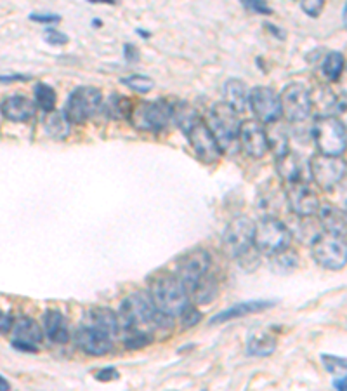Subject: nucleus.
<instances>
[{"label":"nucleus","instance_id":"f257e3e1","mask_svg":"<svg viewBox=\"0 0 347 391\" xmlns=\"http://www.w3.org/2000/svg\"><path fill=\"white\" fill-rule=\"evenodd\" d=\"M149 298L155 305L156 311L167 318L181 317L189 306V294L178 276L160 275L152 280Z\"/></svg>","mask_w":347,"mask_h":391},{"label":"nucleus","instance_id":"f03ea898","mask_svg":"<svg viewBox=\"0 0 347 391\" xmlns=\"http://www.w3.org/2000/svg\"><path fill=\"white\" fill-rule=\"evenodd\" d=\"M292 244V233L287 224L273 216H266L255 224L254 230V246L264 256H278L290 249Z\"/></svg>","mask_w":347,"mask_h":391},{"label":"nucleus","instance_id":"7ed1b4c3","mask_svg":"<svg viewBox=\"0 0 347 391\" xmlns=\"http://www.w3.org/2000/svg\"><path fill=\"white\" fill-rule=\"evenodd\" d=\"M313 138L320 155L337 156L346 152V126L333 115H320L313 123Z\"/></svg>","mask_w":347,"mask_h":391},{"label":"nucleus","instance_id":"20e7f679","mask_svg":"<svg viewBox=\"0 0 347 391\" xmlns=\"http://www.w3.org/2000/svg\"><path fill=\"white\" fill-rule=\"evenodd\" d=\"M158 317L160 313L156 311L152 298L146 292H132L120 305L119 318L123 322L125 329H139L148 325L160 327Z\"/></svg>","mask_w":347,"mask_h":391},{"label":"nucleus","instance_id":"39448f33","mask_svg":"<svg viewBox=\"0 0 347 391\" xmlns=\"http://www.w3.org/2000/svg\"><path fill=\"white\" fill-rule=\"evenodd\" d=\"M170 115H172L170 101H141L139 104L132 106L129 120L134 129L143 132H160L170 122Z\"/></svg>","mask_w":347,"mask_h":391},{"label":"nucleus","instance_id":"423d86ee","mask_svg":"<svg viewBox=\"0 0 347 391\" xmlns=\"http://www.w3.org/2000/svg\"><path fill=\"white\" fill-rule=\"evenodd\" d=\"M207 127L211 129L212 136L221 146L222 153L228 152L235 141L238 139V129H240V120L238 115L229 108L226 103H215L208 112Z\"/></svg>","mask_w":347,"mask_h":391},{"label":"nucleus","instance_id":"0eeeda50","mask_svg":"<svg viewBox=\"0 0 347 391\" xmlns=\"http://www.w3.org/2000/svg\"><path fill=\"white\" fill-rule=\"evenodd\" d=\"M103 106V94L99 89L91 86L77 87L68 96L63 113L70 123H84L93 119Z\"/></svg>","mask_w":347,"mask_h":391},{"label":"nucleus","instance_id":"6e6552de","mask_svg":"<svg viewBox=\"0 0 347 391\" xmlns=\"http://www.w3.org/2000/svg\"><path fill=\"white\" fill-rule=\"evenodd\" d=\"M255 224L250 217L238 216L231 220L222 233V246L229 257H241L250 252L254 246Z\"/></svg>","mask_w":347,"mask_h":391},{"label":"nucleus","instance_id":"1a4fd4ad","mask_svg":"<svg viewBox=\"0 0 347 391\" xmlns=\"http://www.w3.org/2000/svg\"><path fill=\"white\" fill-rule=\"evenodd\" d=\"M311 256L323 268L335 270V272L342 270L347 259L346 239L330 233L318 235L316 240L311 246Z\"/></svg>","mask_w":347,"mask_h":391},{"label":"nucleus","instance_id":"9d476101","mask_svg":"<svg viewBox=\"0 0 347 391\" xmlns=\"http://www.w3.org/2000/svg\"><path fill=\"white\" fill-rule=\"evenodd\" d=\"M281 115L287 117L288 122L300 123L306 122L313 113V101L311 91L304 84H288L280 94Z\"/></svg>","mask_w":347,"mask_h":391},{"label":"nucleus","instance_id":"9b49d317","mask_svg":"<svg viewBox=\"0 0 347 391\" xmlns=\"http://www.w3.org/2000/svg\"><path fill=\"white\" fill-rule=\"evenodd\" d=\"M212 265L211 254L205 249H196L186 252L178 263V280L184 285V289L193 292L198 283L208 275Z\"/></svg>","mask_w":347,"mask_h":391},{"label":"nucleus","instance_id":"f8f14e48","mask_svg":"<svg viewBox=\"0 0 347 391\" xmlns=\"http://www.w3.org/2000/svg\"><path fill=\"white\" fill-rule=\"evenodd\" d=\"M311 179L316 181V185L322 190L332 191L339 187L346 178V162L337 156L314 155L309 162Z\"/></svg>","mask_w":347,"mask_h":391},{"label":"nucleus","instance_id":"ddd939ff","mask_svg":"<svg viewBox=\"0 0 347 391\" xmlns=\"http://www.w3.org/2000/svg\"><path fill=\"white\" fill-rule=\"evenodd\" d=\"M248 104L255 120L261 123H276L281 119L280 94L271 87L257 86L248 93Z\"/></svg>","mask_w":347,"mask_h":391},{"label":"nucleus","instance_id":"4468645a","mask_svg":"<svg viewBox=\"0 0 347 391\" xmlns=\"http://www.w3.org/2000/svg\"><path fill=\"white\" fill-rule=\"evenodd\" d=\"M189 139V145H191L193 152L198 156L200 162L204 164L212 165L217 164L222 156V150L219 146V143L215 141V138L212 136L211 129L207 127V123L204 120H198L191 129L186 132Z\"/></svg>","mask_w":347,"mask_h":391},{"label":"nucleus","instance_id":"2eb2a0df","mask_svg":"<svg viewBox=\"0 0 347 391\" xmlns=\"http://www.w3.org/2000/svg\"><path fill=\"white\" fill-rule=\"evenodd\" d=\"M238 139H240L241 150L252 158H263L270 150L267 145V132L261 122L255 119H248L240 122L238 129Z\"/></svg>","mask_w":347,"mask_h":391},{"label":"nucleus","instance_id":"dca6fc26","mask_svg":"<svg viewBox=\"0 0 347 391\" xmlns=\"http://www.w3.org/2000/svg\"><path fill=\"white\" fill-rule=\"evenodd\" d=\"M287 202L292 213L299 217H311L318 214L320 209V198L309 188L306 182H297V185H288L287 187Z\"/></svg>","mask_w":347,"mask_h":391},{"label":"nucleus","instance_id":"f3484780","mask_svg":"<svg viewBox=\"0 0 347 391\" xmlns=\"http://www.w3.org/2000/svg\"><path fill=\"white\" fill-rule=\"evenodd\" d=\"M12 346L18 348L19 351H30L35 353L37 344L44 339V332H42L40 325L34 320V318L21 317L19 320L12 322Z\"/></svg>","mask_w":347,"mask_h":391},{"label":"nucleus","instance_id":"a211bd4d","mask_svg":"<svg viewBox=\"0 0 347 391\" xmlns=\"http://www.w3.org/2000/svg\"><path fill=\"white\" fill-rule=\"evenodd\" d=\"M77 344L84 353L91 355V357H103V355L110 353V350L113 348L111 335H108L103 331H97L91 325H82L78 329Z\"/></svg>","mask_w":347,"mask_h":391},{"label":"nucleus","instance_id":"6ab92c4d","mask_svg":"<svg viewBox=\"0 0 347 391\" xmlns=\"http://www.w3.org/2000/svg\"><path fill=\"white\" fill-rule=\"evenodd\" d=\"M276 171L281 181L287 185H297V182H306L311 179L309 165L300 158L297 153L287 152L285 155L276 158Z\"/></svg>","mask_w":347,"mask_h":391},{"label":"nucleus","instance_id":"aec40b11","mask_svg":"<svg viewBox=\"0 0 347 391\" xmlns=\"http://www.w3.org/2000/svg\"><path fill=\"white\" fill-rule=\"evenodd\" d=\"M0 110H2V115L11 122H28L34 119L37 106L26 96H11L4 99Z\"/></svg>","mask_w":347,"mask_h":391},{"label":"nucleus","instance_id":"412c9836","mask_svg":"<svg viewBox=\"0 0 347 391\" xmlns=\"http://www.w3.org/2000/svg\"><path fill=\"white\" fill-rule=\"evenodd\" d=\"M222 96H224V101L229 106V108L233 110L235 113H243L247 110V104H248V89H247V84L240 78H229L226 80L224 87H222Z\"/></svg>","mask_w":347,"mask_h":391},{"label":"nucleus","instance_id":"4be33fe9","mask_svg":"<svg viewBox=\"0 0 347 391\" xmlns=\"http://www.w3.org/2000/svg\"><path fill=\"white\" fill-rule=\"evenodd\" d=\"M44 334L56 344H64L70 339L68 320L58 309H47L44 315Z\"/></svg>","mask_w":347,"mask_h":391},{"label":"nucleus","instance_id":"5701e85b","mask_svg":"<svg viewBox=\"0 0 347 391\" xmlns=\"http://www.w3.org/2000/svg\"><path fill=\"white\" fill-rule=\"evenodd\" d=\"M87 317H89V325L91 327L97 329V331L106 332L108 335L113 337L115 334H119L120 331V318L119 315L110 308H103V306H94L87 311Z\"/></svg>","mask_w":347,"mask_h":391},{"label":"nucleus","instance_id":"b1692460","mask_svg":"<svg viewBox=\"0 0 347 391\" xmlns=\"http://www.w3.org/2000/svg\"><path fill=\"white\" fill-rule=\"evenodd\" d=\"M318 214H320V221H322L326 233L346 239V213L342 209L332 204H325L320 205Z\"/></svg>","mask_w":347,"mask_h":391},{"label":"nucleus","instance_id":"393cba45","mask_svg":"<svg viewBox=\"0 0 347 391\" xmlns=\"http://www.w3.org/2000/svg\"><path fill=\"white\" fill-rule=\"evenodd\" d=\"M274 305V301H247V303H238V305L231 306V308L224 309V311L217 313L214 318H212V324H222V322H229L233 318H241L252 315V313L263 311V309L271 308Z\"/></svg>","mask_w":347,"mask_h":391},{"label":"nucleus","instance_id":"a878e982","mask_svg":"<svg viewBox=\"0 0 347 391\" xmlns=\"http://www.w3.org/2000/svg\"><path fill=\"white\" fill-rule=\"evenodd\" d=\"M276 350V337L266 331H257L248 335L247 355L250 357H270Z\"/></svg>","mask_w":347,"mask_h":391},{"label":"nucleus","instance_id":"bb28decb","mask_svg":"<svg viewBox=\"0 0 347 391\" xmlns=\"http://www.w3.org/2000/svg\"><path fill=\"white\" fill-rule=\"evenodd\" d=\"M70 120L67 119L63 112H58V110H52L45 115L44 120V127H45V132L51 136L52 139H67L70 136Z\"/></svg>","mask_w":347,"mask_h":391},{"label":"nucleus","instance_id":"cd10ccee","mask_svg":"<svg viewBox=\"0 0 347 391\" xmlns=\"http://www.w3.org/2000/svg\"><path fill=\"white\" fill-rule=\"evenodd\" d=\"M170 120H174L179 129L188 132V130L198 122L200 117L195 106H191V104L186 103V101H178V103H172V115H170Z\"/></svg>","mask_w":347,"mask_h":391},{"label":"nucleus","instance_id":"c85d7f7f","mask_svg":"<svg viewBox=\"0 0 347 391\" xmlns=\"http://www.w3.org/2000/svg\"><path fill=\"white\" fill-rule=\"evenodd\" d=\"M104 110H106L108 117H111V119H129L130 112H132V103H130L129 97L122 96V94H111L110 99L106 101Z\"/></svg>","mask_w":347,"mask_h":391},{"label":"nucleus","instance_id":"c756f323","mask_svg":"<svg viewBox=\"0 0 347 391\" xmlns=\"http://www.w3.org/2000/svg\"><path fill=\"white\" fill-rule=\"evenodd\" d=\"M344 70V54L339 51H330L322 63V73L330 82H337Z\"/></svg>","mask_w":347,"mask_h":391},{"label":"nucleus","instance_id":"7c9ffc66","mask_svg":"<svg viewBox=\"0 0 347 391\" xmlns=\"http://www.w3.org/2000/svg\"><path fill=\"white\" fill-rule=\"evenodd\" d=\"M35 94V106H38L40 110H44L45 113L52 112L56 106V101H58V94L52 89L51 86L44 82H37L34 87Z\"/></svg>","mask_w":347,"mask_h":391},{"label":"nucleus","instance_id":"2f4dec72","mask_svg":"<svg viewBox=\"0 0 347 391\" xmlns=\"http://www.w3.org/2000/svg\"><path fill=\"white\" fill-rule=\"evenodd\" d=\"M122 84L139 94H148L149 91H153V87H155V80H153L152 77H146V75L141 73H134L129 75V77H123Z\"/></svg>","mask_w":347,"mask_h":391},{"label":"nucleus","instance_id":"473e14b6","mask_svg":"<svg viewBox=\"0 0 347 391\" xmlns=\"http://www.w3.org/2000/svg\"><path fill=\"white\" fill-rule=\"evenodd\" d=\"M123 343L129 350H139V348L146 346V344L152 343V335L146 334V332L139 331V329H127L125 339Z\"/></svg>","mask_w":347,"mask_h":391},{"label":"nucleus","instance_id":"72a5a7b5","mask_svg":"<svg viewBox=\"0 0 347 391\" xmlns=\"http://www.w3.org/2000/svg\"><path fill=\"white\" fill-rule=\"evenodd\" d=\"M267 145H270L271 150H274L276 153V158L278 156L285 155L288 152V138L285 134V130L276 129L273 134H267Z\"/></svg>","mask_w":347,"mask_h":391},{"label":"nucleus","instance_id":"f704fd0d","mask_svg":"<svg viewBox=\"0 0 347 391\" xmlns=\"http://www.w3.org/2000/svg\"><path fill=\"white\" fill-rule=\"evenodd\" d=\"M273 263H274V266H273L274 270H276L278 266H281L280 273H285V272H288V270L296 268V266L299 265V259H297V256L292 252V250L288 249V250H285V252L274 256Z\"/></svg>","mask_w":347,"mask_h":391},{"label":"nucleus","instance_id":"c9c22d12","mask_svg":"<svg viewBox=\"0 0 347 391\" xmlns=\"http://www.w3.org/2000/svg\"><path fill=\"white\" fill-rule=\"evenodd\" d=\"M323 365L330 374H337V376H346V358L332 357V355H322Z\"/></svg>","mask_w":347,"mask_h":391},{"label":"nucleus","instance_id":"e433bc0d","mask_svg":"<svg viewBox=\"0 0 347 391\" xmlns=\"http://www.w3.org/2000/svg\"><path fill=\"white\" fill-rule=\"evenodd\" d=\"M300 9L309 18H318V16L322 14L323 9H325V2L323 0H304V2H300Z\"/></svg>","mask_w":347,"mask_h":391},{"label":"nucleus","instance_id":"4c0bfd02","mask_svg":"<svg viewBox=\"0 0 347 391\" xmlns=\"http://www.w3.org/2000/svg\"><path fill=\"white\" fill-rule=\"evenodd\" d=\"M44 40L51 45H64L70 42V37L67 34H63V32L56 30V28H47L44 32Z\"/></svg>","mask_w":347,"mask_h":391},{"label":"nucleus","instance_id":"58836bf2","mask_svg":"<svg viewBox=\"0 0 347 391\" xmlns=\"http://www.w3.org/2000/svg\"><path fill=\"white\" fill-rule=\"evenodd\" d=\"M181 317H182V322H184V324H182L184 327H193V325H196L200 320H202V313H200L196 308H191V306H188Z\"/></svg>","mask_w":347,"mask_h":391},{"label":"nucleus","instance_id":"ea45409f","mask_svg":"<svg viewBox=\"0 0 347 391\" xmlns=\"http://www.w3.org/2000/svg\"><path fill=\"white\" fill-rule=\"evenodd\" d=\"M243 5L248 11H254L257 12V14H271V12H273V9H271L266 2H263V0H257V2H255V0H247V2H243Z\"/></svg>","mask_w":347,"mask_h":391},{"label":"nucleus","instance_id":"a19ab883","mask_svg":"<svg viewBox=\"0 0 347 391\" xmlns=\"http://www.w3.org/2000/svg\"><path fill=\"white\" fill-rule=\"evenodd\" d=\"M120 374L117 372V369L113 367H106V369H101L99 372H96V379L101 381V383H108V381L119 379Z\"/></svg>","mask_w":347,"mask_h":391},{"label":"nucleus","instance_id":"79ce46f5","mask_svg":"<svg viewBox=\"0 0 347 391\" xmlns=\"http://www.w3.org/2000/svg\"><path fill=\"white\" fill-rule=\"evenodd\" d=\"M123 58L129 63H136V61H139V49L132 44H125L123 45Z\"/></svg>","mask_w":347,"mask_h":391},{"label":"nucleus","instance_id":"37998d69","mask_svg":"<svg viewBox=\"0 0 347 391\" xmlns=\"http://www.w3.org/2000/svg\"><path fill=\"white\" fill-rule=\"evenodd\" d=\"M32 21L44 23V25H51V23H60L61 18L58 14H32Z\"/></svg>","mask_w":347,"mask_h":391},{"label":"nucleus","instance_id":"c03bdc74","mask_svg":"<svg viewBox=\"0 0 347 391\" xmlns=\"http://www.w3.org/2000/svg\"><path fill=\"white\" fill-rule=\"evenodd\" d=\"M12 327V318L5 315L4 311H0V334H8Z\"/></svg>","mask_w":347,"mask_h":391},{"label":"nucleus","instance_id":"a18cd8bd","mask_svg":"<svg viewBox=\"0 0 347 391\" xmlns=\"http://www.w3.org/2000/svg\"><path fill=\"white\" fill-rule=\"evenodd\" d=\"M264 26H266V28H270V34L276 35L280 40H285V38H287V34H285V30H281L280 26L273 25V23H264Z\"/></svg>","mask_w":347,"mask_h":391},{"label":"nucleus","instance_id":"49530a36","mask_svg":"<svg viewBox=\"0 0 347 391\" xmlns=\"http://www.w3.org/2000/svg\"><path fill=\"white\" fill-rule=\"evenodd\" d=\"M30 77H23V75H4L0 77V82H14V80H28Z\"/></svg>","mask_w":347,"mask_h":391},{"label":"nucleus","instance_id":"de8ad7c7","mask_svg":"<svg viewBox=\"0 0 347 391\" xmlns=\"http://www.w3.org/2000/svg\"><path fill=\"white\" fill-rule=\"evenodd\" d=\"M333 386L337 391H346V376H340L333 381Z\"/></svg>","mask_w":347,"mask_h":391},{"label":"nucleus","instance_id":"09e8293b","mask_svg":"<svg viewBox=\"0 0 347 391\" xmlns=\"http://www.w3.org/2000/svg\"><path fill=\"white\" fill-rule=\"evenodd\" d=\"M0 391H11V384H9V381L2 376H0Z\"/></svg>","mask_w":347,"mask_h":391}]
</instances>
